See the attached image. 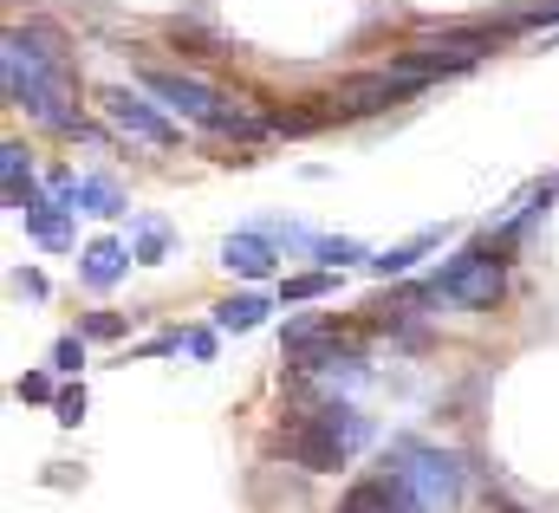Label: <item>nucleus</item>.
I'll use <instances>...</instances> for the list:
<instances>
[{
  "instance_id": "f257e3e1",
  "label": "nucleus",
  "mask_w": 559,
  "mask_h": 513,
  "mask_svg": "<svg viewBox=\"0 0 559 513\" xmlns=\"http://www.w3.org/2000/svg\"><path fill=\"white\" fill-rule=\"evenodd\" d=\"M0 72H7V105H20L26 118H39L46 130H79V118L66 111V72H59V52L39 26H13L7 33V52H0Z\"/></svg>"
},
{
  "instance_id": "f03ea898",
  "label": "nucleus",
  "mask_w": 559,
  "mask_h": 513,
  "mask_svg": "<svg viewBox=\"0 0 559 513\" xmlns=\"http://www.w3.org/2000/svg\"><path fill=\"white\" fill-rule=\"evenodd\" d=\"M365 436H371L365 416L325 403V409H312V416H293V422L274 436V449L293 462V468H306V475H332V468H345V462L365 449Z\"/></svg>"
},
{
  "instance_id": "7ed1b4c3",
  "label": "nucleus",
  "mask_w": 559,
  "mask_h": 513,
  "mask_svg": "<svg viewBox=\"0 0 559 513\" xmlns=\"http://www.w3.org/2000/svg\"><path fill=\"white\" fill-rule=\"evenodd\" d=\"M143 92H150V98H163L169 111H182L189 124L222 130V136H267V130H274L267 118H235L222 92H209L202 79H182V72H156V65H150V72H143Z\"/></svg>"
},
{
  "instance_id": "20e7f679",
  "label": "nucleus",
  "mask_w": 559,
  "mask_h": 513,
  "mask_svg": "<svg viewBox=\"0 0 559 513\" xmlns=\"http://www.w3.org/2000/svg\"><path fill=\"white\" fill-rule=\"evenodd\" d=\"M429 293H436V299H455V306H495V299L508 293L501 254L488 260V248H462V254L436 273V286H429Z\"/></svg>"
},
{
  "instance_id": "39448f33",
  "label": "nucleus",
  "mask_w": 559,
  "mask_h": 513,
  "mask_svg": "<svg viewBox=\"0 0 559 513\" xmlns=\"http://www.w3.org/2000/svg\"><path fill=\"white\" fill-rule=\"evenodd\" d=\"M423 85H429V72H417V65H384V72H365V79H345L338 85V111L345 118H365V111H384V105H404V98H417Z\"/></svg>"
},
{
  "instance_id": "423d86ee",
  "label": "nucleus",
  "mask_w": 559,
  "mask_h": 513,
  "mask_svg": "<svg viewBox=\"0 0 559 513\" xmlns=\"http://www.w3.org/2000/svg\"><path fill=\"white\" fill-rule=\"evenodd\" d=\"M391 468L417 488L429 508H449V501L462 494V468H455V455H442V449H429V442H404Z\"/></svg>"
},
{
  "instance_id": "0eeeda50",
  "label": "nucleus",
  "mask_w": 559,
  "mask_h": 513,
  "mask_svg": "<svg viewBox=\"0 0 559 513\" xmlns=\"http://www.w3.org/2000/svg\"><path fill=\"white\" fill-rule=\"evenodd\" d=\"M338 513H436V508L423 501L397 468H384V475L352 481V488H345V501H338Z\"/></svg>"
},
{
  "instance_id": "6e6552de",
  "label": "nucleus",
  "mask_w": 559,
  "mask_h": 513,
  "mask_svg": "<svg viewBox=\"0 0 559 513\" xmlns=\"http://www.w3.org/2000/svg\"><path fill=\"white\" fill-rule=\"evenodd\" d=\"M98 105H105V118L118 130H131L143 143H176V124L156 111V105H143L138 92H98Z\"/></svg>"
},
{
  "instance_id": "1a4fd4ad",
  "label": "nucleus",
  "mask_w": 559,
  "mask_h": 513,
  "mask_svg": "<svg viewBox=\"0 0 559 513\" xmlns=\"http://www.w3.org/2000/svg\"><path fill=\"white\" fill-rule=\"evenodd\" d=\"M20 222H26V235H33L39 248H66V241H72V202H66V195H39V189H33V195L20 202Z\"/></svg>"
},
{
  "instance_id": "9d476101",
  "label": "nucleus",
  "mask_w": 559,
  "mask_h": 513,
  "mask_svg": "<svg viewBox=\"0 0 559 513\" xmlns=\"http://www.w3.org/2000/svg\"><path fill=\"white\" fill-rule=\"evenodd\" d=\"M131 260H138V248H124V241H92L85 254H79V273H85V286H118L124 273H131Z\"/></svg>"
},
{
  "instance_id": "9b49d317",
  "label": "nucleus",
  "mask_w": 559,
  "mask_h": 513,
  "mask_svg": "<svg viewBox=\"0 0 559 513\" xmlns=\"http://www.w3.org/2000/svg\"><path fill=\"white\" fill-rule=\"evenodd\" d=\"M222 266L241 273V279H267V273H274V248H267V235H228V241H222Z\"/></svg>"
},
{
  "instance_id": "f8f14e48",
  "label": "nucleus",
  "mask_w": 559,
  "mask_h": 513,
  "mask_svg": "<svg viewBox=\"0 0 559 513\" xmlns=\"http://www.w3.org/2000/svg\"><path fill=\"white\" fill-rule=\"evenodd\" d=\"M79 215H124V195H118V182L111 176H79V202H72Z\"/></svg>"
},
{
  "instance_id": "ddd939ff",
  "label": "nucleus",
  "mask_w": 559,
  "mask_h": 513,
  "mask_svg": "<svg viewBox=\"0 0 559 513\" xmlns=\"http://www.w3.org/2000/svg\"><path fill=\"white\" fill-rule=\"evenodd\" d=\"M442 241V228H423V235H411V241H397V248H384V254L371 260V273H411L429 248Z\"/></svg>"
},
{
  "instance_id": "4468645a",
  "label": "nucleus",
  "mask_w": 559,
  "mask_h": 513,
  "mask_svg": "<svg viewBox=\"0 0 559 513\" xmlns=\"http://www.w3.org/2000/svg\"><path fill=\"white\" fill-rule=\"evenodd\" d=\"M0 182H7V202H13V208L33 195V163H26V143H0Z\"/></svg>"
},
{
  "instance_id": "2eb2a0df",
  "label": "nucleus",
  "mask_w": 559,
  "mask_h": 513,
  "mask_svg": "<svg viewBox=\"0 0 559 513\" xmlns=\"http://www.w3.org/2000/svg\"><path fill=\"white\" fill-rule=\"evenodd\" d=\"M261 319H267V299H261V293H241V299H222V306H215V325H222V332H254Z\"/></svg>"
},
{
  "instance_id": "dca6fc26",
  "label": "nucleus",
  "mask_w": 559,
  "mask_h": 513,
  "mask_svg": "<svg viewBox=\"0 0 559 513\" xmlns=\"http://www.w3.org/2000/svg\"><path fill=\"white\" fill-rule=\"evenodd\" d=\"M169 254V222H156V215H138V260L150 266V260Z\"/></svg>"
},
{
  "instance_id": "f3484780",
  "label": "nucleus",
  "mask_w": 559,
  "mask_h": 513,
  "mask_svg": "<svg viewBox=\"0 0 559 513\" xmlns=\"http://www.w3.org/2000/svg\"><path fill=\"white\" fill-rule=\"evenodd\" d=\"M325 293H338V273H293L280 286V299H325Z\"/></svg>"
},
{
  "instance_id": "a211bd4d",
  "label": "nucleus",
  "mask_w": 559,
  "mask_h": 513,
  "mask_svg": "<svg viewBox=\"0 0 559 513\" xmlns=\"http://www.w3.org/2000/svg\"><path fill=\"white\" fill-rule=\"evenodd\" d=\"M319 332H332L319 312H299V319H286V351H299V345H312Z\"/></svg>"
},
{
  "instance_id": "6ab92c4d",
  "label": "nucleus",
  "mask_w": 559,
  "mask_h": 513,
  "mask_svg": "<svg viewBox=\"0 0 559 513\" xmlns=\"http://www.w3.org/2000/svg\"><path fill=\"white\" fill-rule=\"evenodd\" d=\"M547 20H559V0H534L521 13H508V26H547Z\"/></svg>"
},
{
  "instance_id": "aec40b11",
  "label": "nucleus",
  "mask_w": 559,
  "mask_h": 513,
  "mask_svg": "<svg viewBox=\"0 0 559 513\" xmlns=\"http://www.w3.org/2000/svg\"><path fill=\"white\" fill-rule=\"evenodd\" d=\"M79 365H85V345H79V338H59V345H52V371H66V378H72Z\"/></svg>"
},
{
  "instance_id": "412c9836",
  "label": "nucleus",
  "mask_w": 559,
  "mask_h": 513,
  "mask_svg": "<svg viewBox=\"0 0 559 513\" xmlns=\"http://www.w3.org/2000/svg\"><path fill=\"white\" fill-rule=\"evenodd\" d=\"M52 409H59V422L72 429V422H85V390H59L52 396Z\"/></svg>"
},
{
  "instance_id": "4be33fe9",
  "label": "nucleus",
  "mask_w": 559,
  "mask_h": 513,
  "mask_svg": "<svg viewBox=\"0 0 559 513\" xmlns=\"http://www.w3.org/2000/svg\"><path fill=\"white\" fill-rule=\"evenodd\" d=\"M85 338H124V319L118 312H92L85 319Z\"/></svg>"
},
{
  "instance_id": "5701e85b",
  "label": "nucleus",
  "mask_w": 559,
  "mask_h": 513,
  "mask_svg": "<svg viewBox=\"0 0 559 513\" xmlns=\"http://www.w3.org/2000/svg\"><path fill=\"white\" fill-rule=\"evenodd\" d=\"M312 254H319V260H332V266H338V260H358L365 248H358V241H312Z\"/></svg>"
},
{
  "instance_id": "b1692460",
  "label": "nucleus",
  "mask_w": 559,
  "mask_h": 513,
  "mask_svg": "<svg viewBox=\"0 0 559 513\" xmlns=\"http://www.w3.org/2000/svg\"><path fill=\"white\" fill-rule=\"evenodd\" d=\"M46 396H52V378H46V371L20 378V403H46Z\"/></svg>"
}]
</instances>
